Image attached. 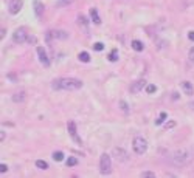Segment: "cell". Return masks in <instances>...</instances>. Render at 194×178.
Segmentation results:
<instances>
[{"instance_id":"277c9868","label":"cell","mask_w":194,"mask_h":178,"mask_svg":"<svg viewBox=\"0 0 194 178\" xmlns=\"http://www.w3.org/2000/svg\"><path fill=\"white\" fill-rule=\"evenodd\" d=\"M110 169H112L110 157L107 153H102L101 158H99V172L102 175H107V173H110Z\"/></svg>"},{"instance_id":"e0dca14e","label":"cell","mask_w":194,"mask_h":178,"mask_svg":"<svg viewBox=\"0 0 194 178\" xmlns=\"http://www.w3.org/2000/svg\"><path fill=\"white\" fill-rule=\"evenodd\" d=\"M78 58H79V61H81V62H90V54H89L87 51L79 53V54H78Z\"/></svg>"},{"instance_id":"cb8c5ba5","label":"cell","mask_w":194,"mask_h":178,"mask_svg":"<svg viewBox=\"0 0 194 178\" xmlns=\"http://www.w3.org/2000/svg\"><path fill=\"white\" fill-rule=\"evenodd\" d=\"M154 91H157V87H155L154 84H149V85H146V93H154Z\"/></svg>"},{"instance_id":"484cf974","label":"cell","mask_w":194,"mask_h":178,"mask_svg":"<svg viewBox=\"0 0 194 178\" xmlns=\"http://www.w3.org/2000/svg\"><path fill=\"white\" fill-rule=\"evenodd\" d=\"M73 0H58V5L59 6H65V5H70Z\"/></svg>"},{"instance_id":"7402d4cb","label":"cell","mask_w":194,"mask_h":178,"mask_svg":"<svg viewBox=\"0 0 194 178\" xmlns=\"http://www.w3.org/2000/svg\"><path fill=\"white\" fill-rule=\"evenodd\" d=\"M78 164V158H75V157H69V160H67V166H76Z\"/></svg>"},{"instance_id":"7a4b0ae2","label":"cell","mask_w":194,"mask_h":178,"mask_svg":"<svg viewBox=\"0 0 194 178\" xmlns=\"http://www.w3.org/2000/svg\"><path fill=\"white\" fill-rule=\"evenodd\" d=\"M189 160H191V153H189L188 149H180L177 152H174V155H172V161L177 164V166H183V164H186Z\"/></svg>"},{"instance_id":"4dcf8cb0","label":"cell","mask_w":194,"mask_h":178,"mask_svg":"<svg viewBox=\"0 0 194 178\" xmlns=\"http://www.w3.org/2000/svg\"><path fill=\"white\" fill-rule=\"evenodd\" d=\"M174 126H176V122L171 121V122H168V124H166V129H171V127H174Z\"/></svg>"},{"instance_id":"836d02e7","label":"cell","mask_w":194,"mask_h":178,"mask_svg":"<svg viewBox=\"0 0 194 178\" xmlns=\"http://www.w3.org/2000/svg\"><path fill=\"white\" fill-rule=\"evenodd\" d=\"M189 107H191V108H192V110H194V102H191V104H189Z\"/></svg>"},{"instance_id":"1f68e13d","label":"cell","mask_w":194,"mask_h":178,"mask_svg":"<svg viewBox=\"0 0 194 178\" xmlns=\"http://www.w3.org/2000/svg\"><path fill=\"white\" fill-rule=\"evenodd\" d=\"M6 77H8V79H11L12 82H16V76H14V74H8Z\"/></svg>"},{"instance_id":"44dd1931","label":"cell","mask_w":194,"mask_h":178,"mask_svg":"<svg viewBox=\"0 0 194 178\" xmlns=\"http://www.w3.org/2000/svg\"><path fill=\"white\" fill-rule=\"evenodd\" d=\"M166 116H168V115H166L165 112H162V113H160V116H159V119H155V126H160L162 122L166 119Z\"/></svg>"},{"instance_id":"5bb4252c","label":"cell","mask_w":194,"mask_h":178,"mask_svg":"<svg viewBox=\"0 0 194 178\" xmlns=\"http://www.w3.org/2000/svg\"><path fill=\"white\" fill-rule=\"evenodd\" d=\"M90 19H92V22H93V23H96V25H99V23H101V19H99V16H98L96 8H90Z\"/></svg>"},{"instance_id":"5b68a950","label":"cell","mask_w":194,"mask_h":178,"mask_svg":"<svg viewBox=\"0 0 194 178\" xmlns=\"http://www.w3.org/2000/svg\"><path fill=\"white\" fill-rule=\"evenodd\" d=\"M12 39H14V42L17 44H23V42H27L28 40V33H27V28H17L14 31V34H12Z\"/></svg>"},{"instance_id":"52a82bcc","label":"cell","mask_w":194,"mask_h":178,"mask_svg":"<svg viewBox=\"0 0 194 178\" xmlns=\"http://www.w3.org/2000/svg\"><path fill=\"white\" fill-rule=\"evenodd\" d=\"M37 56H39V61H41L42 65H45V67L50 65V59L47 56V51H45L44 47H37Z\"/></svg>"},{"instance_id":"6da1fadb","label":"cell","mask_w":194,"mask_h":178,"mask_svg":"<svg viewBox=\"0 0 194 178\" xmlns=\"http://www.w3.org/2000/svg\"><path fill=\"white\" fill-rule=\"evenodd\" d=\"M51 87L55 90H79L82 87V82L76 77H61L55 79Z\"/></svg>"},{"instance_id":"ba28073f","label":"cell","mask_w":194,"mask_h":178,"mask_svg":"<svg viewBox=\"0 0 194 178\" xmlns=\"http://www.w3.org/2000/svg\"><path fill=\"white\" fill-rule=\"evenodd\" d=\"M67 130H69V133H70L72 138H73L78 144H81V138L76 135V124H75L73 121H69V124H67Z\"/></svg>"},{"instance_id":"4316f807","label":"cell","mask_w":194,"mask_h":178,"mask_svg":"<svg viewBox=\"0 0 194 178\" xmlns=\"http://www.w3.org/2000/svg\"><path fill=\"white\" fill-rule=\"evenodd\" d=\"M120 105H121V108H123V112H129V108H127V104H126L124 101H120Z\"/></svg>"},{"instance_id":"f546056e","label":"cell","mask_w":194,"mask_h":178,"mask_svg":"<svg viewBox=\"0 0 194 178\" xmlns=\"http://www.w3.org/2000/svg\"><path fill=\"white\" fill-rule=\"evenodd\" d=\"M6 170H8V166H6V164H0V172L5 173Z\"/></svg>"},{"instance_id":"f1b7e54d","label":"cell","mask_w":194,"mask_h":178,"mask_svg":"<svg viewBox=\"0 0 194 178\" xmlns=\"http://www.w3.org/2000/svg\"><path fill=\"white\" fill-rule=\"evenodd\" d=\"M140 176H155V173H154V172H148V170H146V172H141V175H140Z\"/></svg>"},{"instance_id":"ac0fdd59","label":"cell","mask_w":194,"mask_h":178,"mask_svg":"<svg viewBox=\"0 0 194 178\" xmlns=\"http://www.w3.org/2000/svg\"><path fill=\"white\" fill-rule=\"evenodd\" d=\"M109 61H110V62H116V61H118V50H116V48H113V50L110 51Z\"/></svg>"},{"instance_id":"d4e9b609","label":"cell","mask_w":194,"mask_h":178,"mask_svg":"<svg viewBox=\"0 0 194 178\" xmlns=\"http://www.w3.org/2000/svg\"><path fill=\"white\" fill-rule=\"evenodd\" d=\"M93 50H95V51H102V50H104V45H102L101 42H96V44L93 45Z\"/></svg>"},{"instance_id":"3957f363","label":"cell","mask_w":194,"mask_h":178,"mask_svg":"<svg viewBox=\"0 0 194 178\" xmlns=\"http://www.w3.org/2000/svg\"><path fill=\"white\" fill-rule=\"evenodd\" d=\"M132 147H134V152L137 155H143L146 150H148V141L141 136H135L134 141H132Z\"/></svg>"},{"instance_id":"8992f818","label":"cell","mask_w":194,"mask_h":178,"mask_svg":"<svg viewBox=\"0 0 194 178\" xmlns=\"http://www.w3.org/2000/svg\"><path fill=\"white\" fill-rule=\"evenodd\" d=\"M22 5H23V0H9L8 9H9L11 14H17V12L22 9Z\"/></svg>"},{"instance_id":"d6a6232c","label":"cell","mask_w":194,"mask_h":178,"mask_svg":"<svg viewBox=\"0 0 194 178\" xmlns=\"http://www.w3.org/2000/svg\"><path fill=\"white\" fill-rule=\"evenodd\" d=\"M188 37H189V40H194V31H189L188 33Z\"/></svg>"},{"instance_id":"9c48e42d","label":"cell","mask_w":194,"mask_h":178,"mask_svg":"<svg viewBox=\"0 0 194 178\" xmlns=\"http://www.w3.org/2000/svg\"><path fill=\"white\" fill-rule=\"evenodd\" d=\"M146 85V81L145 79H140V81H137V82H134V84L131 85V93H140L141 90H143V87Z\"/></svg>"},{"instance_id":"8fae6325","label":"cell","mask_w":194,"mask_h":178,"mask_svg":"<svg viewBox=\"0 0 194 178\" xmlns=\"http://www.w3.org/2000/svg\"><path fill=\"white\" fill-rule=\"evenodd\" d=\"M182 88H183L185 94H188V96H191V94L194 93V87H192V84L189 81H183L182 82Z\"/></svg>"},{"instance_id":"4fadbf2b","label":"cell","mask_w":194,"mask_h":178,"mask_svg":"<svg viewBox=\"0 0 194 178\" xmlns=\"http://www.w3.org/2000/svg\"><path fill=\"white\" fill-rule=\"evenodd\" d=\"M78 23H79V26L82 28V31L85 33V34H89V25H87V19L81 14L79 17H78Z\"/></svg>"},{"instance_id":"7c38bea8","label":"cell","mask_w":194,"mask_h":178,"mask_svg":"<svg viewBox=\"0 0 194 178\" xmlns=\"http://www.w3.org/2000/svg\"><path fill=\"white\" fill-rule=\"evenodd\" d=\"M33 5H34V11H36V16L37 17H42V14H44V5L39 2V0H34L33 2Z\"/></svg>"},{"instance_id":"9a60e30c","label":"cell","mask_w":194,"mask_h":178,"mask_svg":"<svg viewBox=\"0 0 194 178\" xmlns=\"http://www.w3.org/2000/svg\"><path fill=\"white\" fill-rule=\"evenodd\" d=\"M51 33V37L53 39H67L69 37V33H65V31H50Z\"/></svg>"},{"instance_id":"30bf717a","label":"cell","mask_w":194,"mask_h":178,"mask_svg":"<svg viewBox=\"0 0 194 178\" xmlns=\"http://www.w3.org/2000/svg\"><path fill=\"white\" fill-rule=\"evenodd\" d=\"M113 155H115L116 160H120V161H127V153L123 149H113Z\"/></svg>"},{"instance_id":"2e32d148","label":"cell","mask_w":194,"mask_h":178,"mask_svg":"<svg viewBox=\"0 0 194 178\" xmlns=\"http://www.w3.org/2000/svg\"><path fill=\"white\" fill-rule=\"evenodd\" d=\"M131 47L135 50V51H143V48H145V45H143V42H140V40H132L131 42Z\"/></svg>"},{"instance_id":"83f0119b","label":"cell","mask_w":194,"mask_h":178,"mask_svg":"<svg viewBox=\"0 0 194 178\" xmlns=\"http://www.w3.org/2000/svg\"><path fill=\"white\" fill-rule=\"evenodd\" d=\"M188 56H189V61L191 62H194V47L189 50V53H188Z\"/></svg>"},{"instance_id":"d6986e66","label":"cell","mask_w":194,"mask_h":178,"mask_svg":"<svg viewBox=\"0 0 194 178\" xmlns=\"http://www.w3.org/2000/svg\"><path fill=\"white\" fill-rule=\"evenodd\" d=\"M36 166H37L39 169L45 170V169H48V163H47V161H44V160H37V161H36Z\"/></svg>"},{"instance_id":"603a6c76","label":"cell","mask_w":194,"mask_h":178,"mask_svg":"<svg viewBox=\"0 0 194 178\" xmlns=\"http://www.w3.org/2000/svg\"><path fill=\"white\" fill-rule=\"evenodd\" d=\"M53 160L55 161H62L64 160V153L62 152H55L53 153Z\"/></svg>"},{"instance_id":"ffe728a7","label":"cell","mask_w":194,"mask_h":178,"mask_svg":"<svg viewBox=\"0 0 194 178\" xmlns=\"http://www.w3.org/2000/svg\"><path fill=\"white\" fill-rule=\"evenodd\" d=\"M14 102H23L25 101V93H16L14 96H12Z\"/></svg>"}]
</instances>
